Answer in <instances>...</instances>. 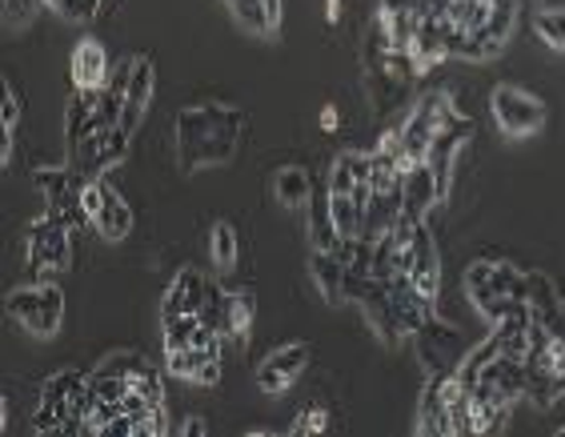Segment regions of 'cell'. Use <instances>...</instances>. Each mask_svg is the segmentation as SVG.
<instances>
[{
  "label": "cell",
  "mask_w": 565,
  "mask_h": 437,
  "mask_svg": "<svg viewBox=\"0 0 565 437\" xmlns=\"http://www.w3.org/2000/svg\"><path fill=\"white\" fill-rule=\"evenodd\" d=\"M129 394L132 397H141V402H152V405H161L164 402V382H161V370L157 365H145L137 377L129 382Z\"/></svg>",
  "instance_id": "cell-26"
},
{
  "label": "cell",
  "mask_w": 565,
  "mask_h": 437,
  "mask_svg": "<svg viewBox=\"0 0 565 437\" xmlns=\"http://www.w3.org/2000/svg\"><path fill=\"white\" fill-rule=\"evenodd\" d=\"M326 21L338 24L341 21V0H326Z\"/></svg>",
  "instance_id": "cell-31"
},
{
  "label": "cell",
  "mask_w": 565,
  "mask_h": 437,
  "mask_svg": "<svg viewBox=\"0 0 565 437\" xmlns=\"http://www.w3.org/2000/svg\"><path fill=\"white\" fill-rule=\"evenodd\" d=\"M109 88L120 100V132L132 141L137 129H141V120L149 117L152 93H157V68H152V56H145V53L125 56V61L117 65V73H113Z\"/></svg>",
  "instance_id": "cell-7"
},
{
  "label": "cell",
  "mask_w": 565,
  "mask_h": 437,
  "mask_svg": "<svg viewBox=\"0 0 565 437\" xmlns=\"http://www.w3.org/2000/svg\"><path fill=\"white\" fill-rule=\"evenodd\" d=\"M273 193H277V201H281L285 209H305L313 201V177L305 173L301 164H285V169H277V177H273Z\"/></svg>",
  "instance_id": "cell-22"
},
{
  "label": "cell",
  "mask_w": 565,
  "mask_h": 437,
  "mask_svg": "<svg viewBox=\"0 0 565 437\" xmlns=\"http://www.w3.org/2000/svg\"><path fill=\"white\" fill-rule=\"evenodd\" d=\"M249 129V117L237 105L225 100H196L189 109L177 113V157L181 169H217L237 157V145Z\"/></svg>",
  "instance_id": "cell-1"
},
{
  "label": "cell",
  "mask_w": 565,
  "mask_h": 437,
  "mask_svg": "<svg viewBox=\"0 0 565 437\" xmlns=\"http://www.w3.org/2000/svg\"><path fill=\"white\" fill-rule=\"evenodd\" d=\"M81 205H85V213H88V225H93L105 241H125L132 233L129 201L120 198L105 177H85V185H81Z\"/></svg>",
  "instance_id": "cell-9"
},
{
  "label": "cell",
  "mask_w": 565,
  "mask_h": 437,
  "mask_svg": "<svg viewBox=\"0 0 565 437\" xmlns=\"http://www.w3.org/2000/svg\"><path fill=\"white\" fill-rule=\"evenodd\" d=\"M164 370L181 377V382H193V385H217L221 382V358H209L201 350H169L164 353Z\"/></svg>",
  "instance_id": "cell-19"
},
{
  "label": "cell",
  "mask_w": 565,
  "mask_h": 437,
  "mask_svg": "<svg viewBox=\"0 0 565 437\" xmlns=\"http://www.w3.org/2000/svg\"><path fill=\"white\" fill-rule=\"evenodd\" d=\"M88 402H93V373L76 370V365L56 370L41 390L33 429L36 434H81Z\"/></svg>",
  "instance_id": "cell-3"
},
{
  "label": "cell",
  "mask_w": 565,
  "mask_h": 437,
  "mask_svg": "<svg viewBox=\"0 0 565 437\" xmlns=\"http://www.w3.org/2000/svg\"><path fill=\"white\" fill-rule=\"evenodd\" d=\"M24 257L36 281H53L73 265V225L44 209L24 233Z\"/></svg>",
  "instance_id": "cell-5"
},
{
  "label": "cell",
  "mask_w": 565,
  "mask_h": 437,
  "mask_svg": "<svg viewBox=\"0 0 565 437\" xmlns=\"http://www.w3.org/2000/svg\"><path fill=\"white\" fill-rule=\"evenodd\" d=\"M33 181H36V189H41L49 213L68 221L73 230H93L85 205H81V185H85V177L73 173L68 164H41V169L33 173Z\"/></svg>",
  "instance_id": "cell-10"
},
{
  "label": "cell",
  "mask_w": 565,
  "mask_h": 437,
  "mask_svg": "<svg viewBox=\"0 0 565 437\" xmlns=\"http://www.w3.org/2000/svg\"><path fill=\"white\" fill-rule=\"evenodd\" d=\"M149 365V358H141V353H109V358L100 361L97 370V377H117V382H132L137 373Z\"/></svg>",
  "instance_id": "cell-25"
},
{
  "label": "cell",
  "mask_w": 565,
  "mask_h": 437,
  "mask_svg": "<svg viewBox=\"0 0 565 437\" xmlns=\"http://www.w3.org/2000/svg\"><path fill=\"white\" fill-rule=\"evenodd\" d=\"M414 350H417V358H422L425 377H434V373L461 370L469 345H466V333H461V329L449 326V321H437V313H434V318L414 333Z\"/></svg>",
  "instance_id": "cell-11"
},
{
  "label": "cell",
  "mask_w": 565,
  "mask_h": 437,
  "mask_svg": "<svg viewBox=\"0 0 565 437\" xmlns=\"http://www.w3.org/2000/svg\"><path fill=\"white\" fill-rule=\"evenodd\" d=\"M349 241L341 249H309V277H313L317 294L329 306H345V274H349Z\"/></svg>",
  "instance_id": "cell-15"
},
{
  "label": "cell",
  "mask_w": 565,
  "mask_h": 437,
  "mask_svg": "<svg viewBox=\"0 0 565 437\" xmlns=\"http://www.w3.org/2000/svg\"><path fill=\"white\" fill-rule=\"evenodd\" d=\"M68 77H73L76 93H100V88H109L113 65H109L105 44H100L97 36H81V41L73 44V56H68Z\"/></svg>",
  "instance_id": "cell-14"
},
{
  "label": "cell",
  "mask_w": 565,
  "mask_h": 437,
  "mask_svg": "<svg viewBox=\"0 0 565 437\" xmlns=\"http://www.w3.org/2000/svg\"><path fill=\"white\" fill-rule=\"evenodd\" d=\"M329 422H333V417H329V409H326V405H305L301 414L294 417V426H289V434H294V437L326 434V429H329Z\"/></svg>",
  "instance_id": "cell-27"
},
{
  "label": "cell",
  "mask_w": 565,
  "mask_h": 437,
  "mask_svg": "<svg viewBox=\"0 0 565 437\" xmlns=\"http://www.w3.org/2000/svg\"><path fill=\"white\" fill-rule=\"evenodd\" d=\"M409 281H414V289L425 301H437V294H441V257H437V241H434V233H429V225H425L422 237H417Z\"/></svg>",
  "instance_id": "cell-18"
},
{
  "label": "cell",
  "mask_w": 565,
  "mask_h": 437,
  "mask_svg": "<svg viewBox=\"0 0 565 437\" xmlns=\"http://www.w3.org/2000/svg\"><path fill=\"white\" fill-rule=\"evenodd\" d=\"M44 0H4V29L17 33V29H29Z\"/></svg>",
  "instance_id": "cell-28"
},
{
  "label": "cell",
  "mask_w": 565,
  "mask_h": 437,
  "mask_svg": "<svg viewBox=\"0 0 565 437\" xmlns=\"http://www.w3.org/2000/svg\"><path fill=\"white\" fill-rule=\"evenodd\" d=\"M4 309L9 318L33 333V338H56L61 333V321H65V294L56 281H36V285H17L9 297H4Z\"/></svg>",
  "instance_id": "cell-6"
},
{
  "label": "cell",
  "mask_w": 565,
  "mask_h": 437,
  "mask_svg": "<svg viewBox=\"0 0 565 437\" xmlns=\"http://www.w3.org/2000/svg\"><path fill=\"white\" fill-rule=\"evenodd\" d=\"M209 277L201 274V269H181V274L169 281V294H164L161 301V321L169 318H181V313H201V306H205L209 297Z\"/></svg>",
  "instance_id": "cell-17"
},
{
  "label": "cell",
  "mask_w": 565,
  "mask_h": 437,
  "mask_svg": "<svg viewBox=\"0 0 565 437\" xmlns=\"http://www.w3.org/2000/svg\"><path fill=\"white\" fill-rule=\"evenodd\" d=\"M469 141H473V117H466V113H457V117L449 120L446 129H441V132L434 137V141H429V149H425L422 164L437 177V198H441V205L449 201V189H454L457 157H461V149H466Z\"/></svg>",
  "instance_id": "cell-12"
},
{
  "label": "cell",
  "mask_w": 565,
  "mask_h": 437,
  "mask_svg": "<svg viewBox=\"0 0 565 437\" xmlns=\"http://www.w3.org/2000/svg\"><path fill=\"white\" fill-rule=\"evenodd\" d=\"M317 125L326 132H338L341 129V113H338V105H321V113H317Z\"/></svg>",
  "instance_id": "cell-29"
},
{
  "label": "cell",
  "mask_w": 565,
  "mask_h": 437,
  "mask_svg": "<svg viewBox=\"0 0 565 437\" xmlns=\"http://www.w3.org/2000/svg\"><path fill=\"white\" fill-rule=\"evenodd\" d=\"M385 294H390L393 321H397V329H402L405 338H414L417 329L434 318V301H425L409 277H390V281H385Z\"/></svg>",
  "instance_id": "cell-16"
},
{
  "label": "cell",
  "mask_w": 565,
  "mask_h": 437,
  "mask_svg": "<svg viewBox=\"0 0 565 437\" xmlns=\"http://www.w3.org/2000/svg\"><path fill=\"white\" fill-rule=\"evenodd\" d=\"M466 294L481 318L498 326L525 309V269H518L513 262H498V257H481L466 269Z\"/></svg>",
  "instance_id": "cell-2"
},
{
  "label": "cell",
  "mask_w": 565,
  "mask_h": 437,
  "mask_svg": "<svg viewBox=\"0 0 565 437\" xmlns=\"http://www.w3.org/2000/svg\"><path fill=\"white\" fill-rule=\"evenodd\" d=\"M490 113L498 120V129L513 141H525V137H537L545 129V100L525 93L522 85H498L490 93Z\"/></svg>",
  "instance_id": "cell-8"
},
{
  "label": "cell",
  "mask_w": 565,
  "mask_h": 437,
  "mask_svg": "<svg viewBox=\"0 0 565 437\" xmlns=\"http://www.w3.org/2000/svg\"><path fill=\"white\" fill-rule=\"evenodd\" d=\"M181 434H185V437H205L209 434V422H205V417H189L185 426H181Z\"/></svg>",
  "instance_id": "cell-30"
},
{
  "label": "cell",
  "mask_w": 565,
  "mask_h": 437,
  "mask_svg": "<svg viewBox=\"0 0 565 437\" xmlns=\"http://www.w3.org/2000/svg\"><path fill=\"white\" fill-rule=\"evenodd\" d=\"M533 29L554 53H565V9L562 4H545V9L533 12Z\"/></svg>",
  "instance_id": "cell-24"
},
{
  "label": "cell",
  "mask_w": 565,
  "mask_h": 437,
  "mask_svg": "<svg viewBox=\"0 0 565 437\" xmlns=\"http://www.w3.org/2000/svg\"><path fill=\"white\" fill-rule=\"evenodd\" d=\"M562 297L565 294H557V285L550 274H542V269L525 274V309H530L533 321L550 326V321L562 318Z\"/></svg>",
  "instance_id": "cell-20"
},
{
  "label": "cell",
  "mask_w": 565,
  "mask_h": 437,
  "mask_svg": "<svg viewBox=\"0 0 565 437\" xmlns=\"http://www.w3.org/2000/svg\"><path fill=\"white\" fill-rule=\"evenodd\" d=\"M209 257H213V274L217 277H228L237 269L241 241L237 230H233V221H213V230H209Z\"/></svg>",
  "instance_id": "cell-23"
},
{
  "label": "cell",
  "mask_w": 565,
  "mask_h": 437,
  "mask_svg": "<svg viewBox=\"0 0 565 437\" xmlns=\"http://www.w3.org/2000/svg\"><path fill=\"white\" fill-rule=\"evenodd\" d=\"M309 345L305 341H294V345H281V350H273L269 358L257 365V390L269 397H281L289 385L309 370Z\"/></svg>",
  "instance_id": "cell-13"
},
{
  "label": "cell",
  "mask_w": 565,
  "mask_h": 437,
  "mask_svg": "<svg viewBox=\"0 0 565 437\" xmlns=\"http://www.w3.org/2000/svg\"><path fill=\"white\" fill-rule=\"evenodd\" d=\"M417 434L422 437H461L469 434V390L461 373L425 377L417 402Z\"/></svg>",
  "instance_id": "cell-4"
},
{
  "label": "cell",
  "mask_w": 565,
  "mask_h": 437,
  "mask_svg": "<svg viewBox=\"0 0 565 437\" xmlns=\"http://www.w3.org/2000/svg\"><path fill=\"white\" fill-rule=\"evenodd\" d=\"M253 318H257V297H253V289H228L225 313H221V333L228 341L245 345L253 333Z\"/></svg>",
  "instance_id": "cell-21"
}]
</instances>
